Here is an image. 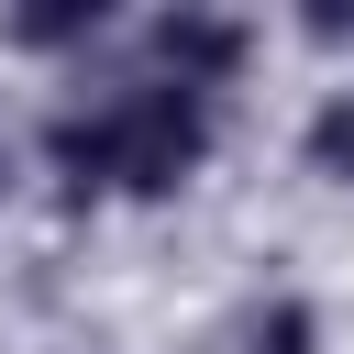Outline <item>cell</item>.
I'll use <instances>...</instances> for the list:
<instances>
[{
    "instance_id": "6da1fadb",
    "label": "cell",
    "mask_w": 354,
    "mask_h": 354,
    "mask_svg": "<svg viewBox=\"0 0 354 354\" xmlns=\"http://www.w3.org/2000/svg\"><path fill=\"white\" fill-rule=\"evenodd\" d=\"M266 55H277L266 11L155 0V11L122 22L111 55H88L77 77L33 88L22 133H11V177L66 232L166 221L221 177V155L243 133V88L266 77Z\"/></svg>"
},
{
    "instance_id": "7a4b0ae2",
    "label": "cell",
    "mask_w": 354,
    "mask_h": 354,
    "mask_svg": "<svg viewBox=\"0 0 354 354\" xmlns=\"http://www.w3.org/2000/svg\"><path fill=\"white\" fill-rule=\"evenodd\" d=\"M177 354H332V310H321L310 277L254 266L243 288H221V299L177 332Z\"/></svg>"
},
{
    "instance_id": "3957f363",
    "label": "cell",
    "mask_w": 354,
    "mask_h": 354,
    "mask_svg": "<svg viewBox=\"0 0 354 354\" xmlns=\"http://www.w3.org/2000/svg\"><path fill=\"white\" fill-rule=\"evenodd\" d=\"M122 22H133L122 0H0V66L33 77V88H55V77H77L88 55H111Z\"/></svg>"
},
{
    "instance_id": "277c9868",
    "label": "cell",
    "mask_w": 354,
    "mask_h": 354,
    "mask_svg": "<svg viewBox=\"0 0 354 354\" xmlns=\"http://www.w3.org/2000/svg\"><path fill=\"white\" fill-rule=\"evenodd\" d=\"M288 166H299V188H321V199L354 210V66L310 77V100L288 122Z\"/></svg>"
},
{
    "instance_id": "5b68a950",
    "label": "cell",
    "mask_w": 354,
    "mask_h": 354,
    "mask_svg": "<svg viewBox=\"0 0 354 354\" xmlns=\"http://www.w3.org/2000/svg\"><path fill=\"white\" fill-rule=\"evenodd\" d=\"M266 33H277L288 55H310L321 77L354 66V0H288V11H266Z\"/></svg>"
},
{
    "instance_id": "8992f818",
    "label": "cell",
    "mask_w": 354,
    "mask_h": 354,
    "mask_svg": "<svg viewBox=\"0 0 354 354\" xmlns=\"http://www.w3.org/2000/svg\"><path fill=\"white\" fill-rule=\"evenodd\" d=\"M0 177H11V144H0Z\"/></svg>"
}]
</instances>
